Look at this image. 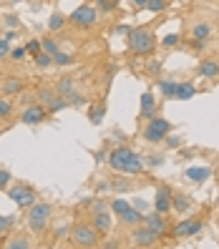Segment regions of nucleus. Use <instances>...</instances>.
<instances>
[{"instance_id":"f257e3e1","label":"nucleus","mask_w":219,"mask_h":249,"mask_svg":"<svg viewBox=\"0 0 219 249\" xmlns=\"http://www.w3.org/2000/svg\"><path fill=\"white\" fill-rule=\"evenodd\" d=\"M126 46L131 53H136V55H151L154 48H156V36L151 28H131V31L126 33Z\"/></svg>"},{"instance_id":"f03ea898","label":"nucleus","mask_w":219,"mask_h":249,"mask_svg":"<svg viewBox=\"0 0 219 249\" xmlns=\"http://www.w3.org/2000/svg\"><path fill=\"white\" fill-rule=\"evenodd\" d=\"M68 239H71V244H76V247L91 249V247H98V244H101V231H98L93 224L78 222V224H73V227H71Z\"/></svg>"},{"instance_id":"7ed1b4c3","label":"nucleus","mask_w":219,"mask_h":249,"mask_svg":"<svg viewBox=\"0 0 219 249\" xmlns=\"http://www.w3.org/2000/svg\"><path fill=\"white\" fill-rule=\"evenodd\" d=\"M51 216H53V207H51V204L48 201H36L33 207H28L25 222H28V227H31V231L40 234V231H46Z\"/></svg>"},{"instance_id":"20e7f679","label":"nucleus","mask_w":219,"mask_h":249,"mask_svg":"<svg viewBox=\"0 0 219 249\" xmlns=\"http://www.w3.org/2000/svg\"><path fill=\"white\" fill-rule=\"evenodd\" d=\"M174 131V126H171V121H166V119H162V116H154V119H149L146 121V126H144V141H149V143H162L169 134Z\"/></svg>"},{"instance_id":"39448f33","label":"nucleus","mask_w":219,"mask_h":249,"mask_svg":"<svg viewBox=\"0 0 219 249\" xmlns=\"http://www.w3.org/2000/svg\"><path fill=\"white\" fill-rule=\"evenodd\" d=\"M8 196L18 204V209H28V207H33V204L38 201V192L31 186V184H10L8 186Z\"/></svg>"},{"instance_id":"423d86ee","label":"nucleus","mask_w":219,"mask_h":249,"mask_svg":"<svg viewBox=\"0 0 219 249\" xmlns=\"http://www.w3.org/2000/svg\"><path fill=\"white\" fill-rule=\"evenodd\" d=\"M36 98H38L46 108H48V113H58V111L68 108L66 96H61V93H58V91L53 89V86H40V89L36 91Z\"/></svg>"},{"instance_id":"0eeeda50","label":"nucleus","mask_w":219,"mask_h":249,"mask_svg":"<svg viewBox=\"0 0 219 249\" xmlns=\"http://www.w3.org/2000/svg\"><path fill=\"white\" fill-rule=\"evenodd\" d=\"M68 20L76 25V28H93L98 23V10L93 5H78L68 16Z\"/></svg>"},{"instance_id":"6e6552de","label":"nucleus","mask_w":219,"mask_h":249,"mask_svg":"<svg viewBox=\"0 0 219 249\" xmlns=\"http://www.w3.org/2000/svg\"><path fill=\"white\" fill-rule=\"evenodd\" d=\"M159 237L162 234L154 231L151 227H146V224H139V227H131V244L134 247H154L159 242Z\"/></svg>"},{"instance_id":"1a4fd4ad","label":"nucleus","mask_w":219,"mask_h":249,"mask_svg":"<svg viewBox=\"0 0 219 249\" xmlns=\"http://www.w3.org/2000/svg\"><path fill=\"white\" fill-rule=\"evenodd\" d=\"M48 108L40 104V101H31L25 108H23V113H20V121L23 124H28V126H38V124H43L48 119Z\"/></svg>"},{"instance_id":"9d476101","label":"nucleus","mask_w":219,"mask_h":249,"mask_svg":"<svg viewBox=\"0 0 219 249\" xmlns=\"http://www.w3.org/2000/svg\"><path fill=\"white\" fill-rule=\"evenodd\" d=\"M131 154H134V149H131V146H126V143L116 146V149L109 154V166H111L113 171L121 174V169H124V164H126V159H128Z\"/></svg>"},{"instance_id":"9b49d317","label":"nucleus","mask_w":219,"mask_h":249,"mask_svg":"<svg viewBox=\"0 0 219 249\" xmlns=\"http://www.w3.org/2000/svg\"><path fill=\"white\" fill-rule=\"evenodd\" d=\"M171 189L166 186V184H162L156 189V196H154V212H159V214H169L171 212Z\"/></svg>"},{"instance_id":"f8f14e48","label":"nucleus","mask_w":219,"mask_h":249,"mask_svg":"<svg viewBox=\"0 0 219 249\" xmlns=\"http://www.w3.org/2000/svg\"><path fill=\"white\" fill-rule=\"evenodd\" d=\"M199 78H207V81H217L219 78V58H204L197 66Z\"/></svg>"},{"instance_id":"ddd939ff","label":"nucleus","mask_w":219,"mask_h":249,"mask_svg":"<svg viewBox=\"0 0 219 249\" xmlns=\"http://www.w3.org/2000/svg\"><path fill=\"white\" fill-rule=\"evenodd\" d=\"M212 33H214V28H212L209 20H197L192 28H189V38L192 40H209Z\"/></svg>"},{"instance_id":"4468645a","label":"nucleus","mask_w":219,"mask_h":249,"mask_svg":"<svg viewBox=\"0 0 219 249\" xmlns=\"http://www.w3.org/2000/svg\"><path fill=\"white\" fill-rule=\"evenodd\" d=\"M154 116H156V98H154L151 91H146V93L141 96V111H139V119H141V121H149V119H154Z\"/></svg>"},{"instance_id":"2eb2a0df","label":"nucleus","mask_w":219,"mask_h":249,"mask_svg":"<svg viewBox=\"0 0 219 249\" xmlns=\"http://www.w3.org/2000/svg\"><path fill=\"white\" fill-rule=\"evenodd\" d=\"M144 224L151 227V229L159 231V234H166V231H169V219H166V214H159V212L146 214V216H144Z\"/></svg>"},{"instance_id":"dca6fc26","label":"nucleus","mask_w":219,"mask_h":249,"mask_svg":"<svg viewBox=\"0 0 219 249\" xmlns=\"http://www.w3.org/2000/svg\"><path fill=\"white\" fill-rule=\"evenodd\" d=\"M144 171H146V159L139 156L136 151L126 159V164L121 169V174H134V177H136V174H144Z\"/></svg>"},{"instance_id":"f3484780","label":"nucleus","mask_w":219,"mask_h":249,"mask_svg":"<svg viewBox=\"0 0 219 249\" xmlns=\"http://www.w3.org/2000/svg\"><path fill=\"white\" fill-rule=\"evenodd\" d=\"M23 89H25V83L18 76H8L3 83H0V93H3V96H18Z\"/></svg>"},{"instance_id":"a211bd4d","label":"nucleus","mask_w":219,"mask_h":249,"mask_svg":"<svg viewBox=\"0 0 219 249\" xmlns=\"http://www.w3.org/2000/svg\"><path fill=\"white\" fill-rule=\"evenodd\" d=\"M101 234H109L111 231V227H113V219H111V214H109V209H104V212H93V222H91Z\"/></svg>"},{"instance_id":"6ab92c4d","label":"nucleus","mask_w":219,"mask_h":249,"mask_svg":"<svg viewBox=\"0 0 219 249\" xmlns=\"http://www.w3.org/2000/svg\"><path fill=\"white\" fill-rule=\"evenodd\" d=\"M209 177H212L209 166H192V169H186V179L192 184H201V181H207Z\"/></svg>"},{"instance_id":"aec40b11","label":"nucleus","mask_w":219,"mask_h":249,"mask_svg":"<svg viewBox=\"0 0 219 249\" xmlns=\"http://www.w3.org/2000/svg\"><path fill=\"white\" fill-rule=\"evenodd\" d=\"M53 89L61 93V96H68L71 91H76L78 86H76V78H73V76H63V78H58V81H55Z\"/></svg>"},{"instance_id":"412c9836","label":"nucleus","mask_w":219,"mask_h":249,"mask_svg":"<svg viewBox=\"0 0 219 249\" xmlns=\"http://www.w3.org/2000/svg\"><path fill=\"white\" fill-rule=\"evenodd\" d=\"M197 96V86L192 81H182L177 83V98L179 101H189V98H194Z\"/></svg>"},{"instance_id":"4be33fe9","label":"nucleus","mask_w":219,"mask_h":249,"mask_svg":"<svg viewBox=\"0 0 219 249\" xmlns=\"http://www.w3.org/2000/svg\"><path fill=\"white\" fill-rule=\"evenodd\" d=\"M171 209L179 212V214H186L189 209H192V199H189L186 194H174L171 196Z\"/></svg>"},{"instance_id":"5701e85b","label":"nucleus","mask_w":219,"mask_h":249,"mask_svg":"<svg viewBox=\"0 0 219 249\" xmlns=\"http://www.w3.org/2000/svg\"><path fill=\"white\" fill-rule=\"evenodd\" d=\"M121 224H126V227H139V224H144V212H139L136 207H131V209L121 216Z\"/></svg>"},{"instance_id":"b1692460","label":"nucleus","mask_w":219,"mask_h":249,"mask_svg":"<svg viewBox=\"0 0 219 249\" xmlns=\"http://www.w3.org/2000/svg\"><path fill=\"white\" fill-rule=\"evenodd\" d=\"M159 93H162V98H177V81L159 78Z\"/></svg>"},{"instance_id":"393cba45","label":"nucleus","mask_w":219,"mask_h":249,"mask_svg":"<svg viewBox=\"0 0 219 249\" xmlns=\"http://www.w3.org/2000/svg\"><path fill=\"white\" fill-rule=\"evenodd\" d=\"M66 23H68V16H63L61 10H55L53 16L48 18V31H51V33H55V31H63Z\"/></svg>"},{"instance_id":"a878e982","label":"nucleus","mask_w":219,"mask_h":249,"mask_svg":"<svg viewBox=\"0 0 219 249\" xmlns=\"http://www.w3.org/2000/svg\"><path fill=\"white\" fill-rule=\"evenodd\" d=\"M76 63V58H73L71 53H66V51H58L55 55H53V66H58V68H68V66H73Z\"/></svg>"},{"instance_id":"bb28decb","label":"nucleus","mask_w":219,"mask_h":249,"mask_svg":"<svg viewBox=\"0 0 219 249\" xmlns=\"http://www.w3.org/2000/svg\"><path fill=\"white\" fill-rule=\"evenodd\" d=\"M3 247L5 249H31L33 244H31V239H28V237H10Z\"/></svg>"},{"instance_id":"cd10ccee","label":"nucleus","mask_w":219,"mask_h":249,"mask_svg":"<svg viewBox=\"0 0 219 249\" xmlns=\"http://www.w3.org/2000/svg\"><path fill=\"white\" fill-rule=\"evenodd\" d=\"M164 164H166V156L162 151H151L149 156H146V166H149V169H159Z\"/></svg>"},{"instance_id":"c85d7f7f","label":"nucleus","mask_w":219,"mask_h":249,"mask_svg":"<svg viewBox=\"0 0 219 249\" xmlns=\"http://www.w3.org/2000/svg\"><path fill=\"white\" fill-rule=\"evenodd\" d=\"M104 116H106V104H96L89 111V121L91 124H101V121H104Z\"/></svg>"},{"instance_id":"c756f323","label":"nucleus","mask_w":219,"mask_h":249,"mask_svg":"<svg viewBox=\"0 0 219 249\" xmlns=\"http://www.w3.org/2000/svg\"><path fill=\"white\" fill-rule=\"evenodd\" d=\"M66 101H68V106H73V108H81V106H86L89 101H86V96L76 89V91H71L68 96H66Z\"/></svg>"},{"instance_id":"7c9ffc66","label":"nucleus","mask_w":219,"mask_h":249,"mask_svg":"<svg viewBox=\"0 0 219 249\" xmlns=\"http://www.w3.org/2000/svg\"><path fill=\"white\" fill-rule=\"evenodd\" d=\"M128 209H131V204H128L126 199H113V201H111V212H113L116 216H119V219H121Z\"/></svg>"},{"instance_id":"2f4dec72","label":"nucleus","mask_w":219,"mask_h":249,"mask_svg":"<svg viewBox=\"0 0 219 249\" xmlns=\"http://www.w3.org/2000/svg\"><path fill=\"white\" fill-rule=\"evenodd\" d=\"M111 192H116V194H128V192H134V184H131V181H121V179H113V181H111Z\"/></svg>"},{"instance_id":"473e14b6","label":"nucleus","mask_w":219,"mask_h":249,"mask_svg":"<svg viewBox=\"0 0 219 249\" xmlns=\"http://www.w3.org/2000/svg\"><path fill=\"white\" fill-rule=\"evenodd\" d=\"M33 61H36L38 68H51V66H53V55L46 53V51H40L38 55H33Z\"/></svg>"},{"instance_id":"72a5a7b5","label":"nucleus","mask_w":219,"mask_h":249,"mask_svg":"<svg viewBox=\"0 0 219 249\" xmlns=\"http://www.w3.org/2000/svg\"><path fill=\"white\" fill-rule=\"evenodd\" d=\"M13 113V101L8 96L0 98V119H8V116Z\"/></svg>"},{"instance_id":"f704fd0d","label":"nucleus","mask_w":219,"mask_h":249,"mask_svg":"<svg viewBox=\"0 0 219 249\" xmlns=\"http://www.w3.org/2000/svg\"><path fill=\"white\" fill-rule=\"evenodd\" d=\"M43 51L51 53V55H55L58 51H61V46H58V40H55V38H43Z\"/></svg>"},{"instance_id":"c9c22d12","label":"nucleus","mask_w":219,"mask_h":249,"mask_svg":"<svg viewBox=\"0 0 219 249\" xmlns=\"http://www.w3.org/2000/svg\"><path fill=\"white\" fill-rule=\"evenodd\" d=\"M166 5H169V0H149V3H146V8L151 13H164Z\"/></svg>"},{"instance_id":"e433bc0d","label":"nucleus","mask_w":219,"mask_h":249,"mask_svg":"<svg viewBox=\"0 0 219 249\" xmlns=\"http://www.w3.org/2000/svg\"><path fill=\"white\" fill-rule=\"evenodd\" d=\"M25 51L31 53V55H38V53L43 51V40H38V38H33V40H28V43H25Z\"/></svg>"},{"instance_id":"4c0bfd02","label":"nucleus","mask_w":219,"mask_h":249,"mask_svg":"<svg viewBox=\"0 0 219 249\" xmlns=\"http://www.w3.org/2000/svg\"><path fill=\"white\" fill-rule=\"evenodd\" d=\"M204 229V222L201 219H192V222H189V231H186V237H197V234Z\"/></svg>"},{"instance_id":"58836bf2","label":"nucleus","mask_w":219,"mask_h":249,"mask_svg":"<svg viewBox=\"0 0 219 249\" xmlns=\"http://www.w3.org/2000/svg\"><path fill=\"white\" fill-rule=\"evenodd\" d=\"M162 68H164V63L159 61V58H151V61L146 63V71H149L151 76H159V73H162Z\"/></svg>"},{"instance_id":"ea45409f","label":"nucleus","mask_w":219,"mask_h":249,"mask_svg":"<svg viewBox=\"0 0 219 249\" xmlns=\"http://www.w3.org/2000/svg\"><path fill=\"white\" fill-rule=\"evenodd\" d=\"M119 8V0H98V10L101 13H111Z\"/></svg>"},{"instance_id":"a19ab883","label":"nucleus","mask_w":219,"mask_h":249,"mask_svg":"<svg viewBox=\"0 0 219 249\" xmlns=\"http://www.w3.org/2000/svg\"><path fill=\"white\" fill-rule=\"evenodd\" d=\"M28 55V51H25V46H16V48H10V61H23V58Z\"/></svg>"},{"instance_id":"79ce46f5","label":"nucleus","mask_w":219,"mask_h":249,"mask_svg":"<svg viewBox=\"0 0 219 249\" xmlns=\"http://www.w3.org/2000/svg\"><path fill=\"white\" fill-rule=\"evenodd\" d=\"M10 181H13V177H10V171H8V169H0V189H3V192H8V186H10Z\"/></svg>"},{"instance_id":"37998d69","label":"nucleus","mask_w":219,"mask_h":249,"mask_svg":"<svg viewBox=\"0 0 219 249\" xmlns=\"http://www.w3.org/2000/svg\"><path fill=\"white\" fill-rule=\"evenodd\" d=\"M189 222H192V219H184V222H179L177 227H174V234H177V237H186V231H189Z\"/></svg>"},{"instance_id":"c03bdc74","label":"nucleus","mask_w":219,"mask_h":249,"mask_svg":"<svg viewBox=\"0 0 219 249\" xmlns=\"http://www.w3.org/2000/svg\"><path fill=\"white\" fill-rule=\"evenodd\" d=\"M13 224H16V216H0V234L8 231Z\"/></svg>"},{"instance_id":"a18cd8bd","label":"nucleus","mask_w":219,"mask_h":249,"mask_svg":"<svg viewBox=\"0 0 219 249\" xmlns=\"http://www.w3.org/2000/svg\"><path fill=\"white\" fill-rule=\"evenodd\" d=\"M162 43H164L166 48H174V46H179V36H177V33H169V36H164Z\"/></svg>"},{"instance_id":"49530a36","label":"nucleus","mask_w":219,"mask_h":249,"mask_svg":"<svg viewBox=\"0 0 219 249\" xmlns=\"http://www.w3.org/2000/svg\"><path fill=\"white\" fill-rule=\"evenodd\" d=\"M5 25L8 28H20V18L16 16V13H8V16H5Z\"/></svg>"},{"instance_id":"de8ad7c7","label":"nucleus","mask_w":219,"mask_h":249,"mask_svg":"<svg viewBox=\"0 0 219 249\" xmlns=\"http://www.w3.org/2000/svg\"><path fill=\"white\" fill-rule=\"evenodd\" d=\"M164 143L169 146V149H179V146H182V139H179V136H174V134H169V136L164 139Z\"/></svg>"},{"instance_id":"09e8293b","label":"nucleus","mask_w":219,"mask_h":249,"mask_svg":"<svg viewBox=\"0 0 219 249\" xmlns=\"http://www.w3.org/2000/svg\"><path fill=\"white\" fill-rule=\"evenodd\" d=\"M8 55H10V40L0 38V58H8Z\"/></svg>"},{"instance_id":"8fccbe9b","label":"nucleus","mask_w":219,"mask_h":249,"mask_svg":"<svg viewBox=\"0 0 219 249\" xmlns=\"http://www.w3.org/2000/svg\"><path fill=\"white\" fill-rule=\"evenodd\" d=\"M91 207H93V212H104V209H109V204L101 201V199H96V201H91Z\"/></svg>"},{"instance_id":"3c124183","label":"nucleus","mask_w":219,"mask_h":249,"mask_svg":"<svg viewBox=\"0 0 219 249\" xmlns=\"http://www.w3.org/2000/svg\"><path fill=\"white\" fill-rule=\"evenodd\" d=\"M96 161H98V164H104V161H109V154L106 151H96Z\"/></svg>"},{"instance_id":"603ef678","label":"nucleus","mask_w":219,"mask_h":249,"mask_svg":"<svg viewBox=\"0 0 219 249\" xmlns=\"http://www.w3.org/2000/svg\"><path fill=\"white\" fill-rule=\"evenodd\" d=\"M16 36H18V28H8V31H5V38H8V40H13Z\"/></svg>"},{"instance_id":"864d4df0","label":"nucleus","mask_w":219,"mask_h":249,"mask_svg":"<svg viewBox=\"0 0 219 249\" xmlns=\"http://www.w3.org/2000/svg\"><path fill=\"white\" fill-rule=\"evenodd\" d=\"M131 3H134V8L144 10V8H146V3H149V0H131Z\"/></svg>"},{"instance_id":"5fc2aeb1","label":"nucleus","mask_w":219,"mask_h":249,"mask_svg":"<svg viewBox=\"0 0 219 249\" xmlns=\"http://www.w3.org/2000/svg\"><path fill=\"white\" fill-rule=\"evenodd\" d=\"M104 247H106V249H119L121 244H119V242H104Z\"/></svg>"}]
</instances>
